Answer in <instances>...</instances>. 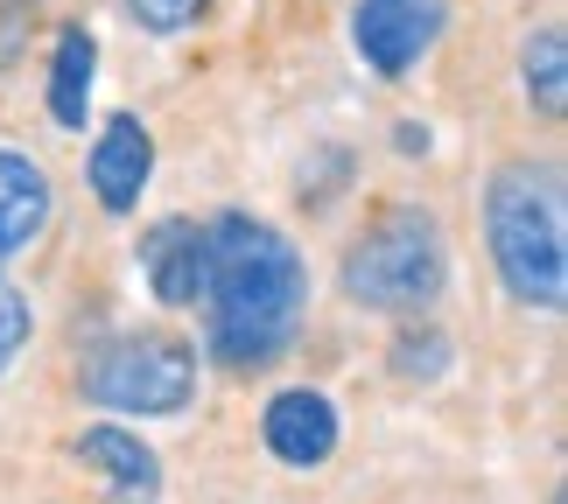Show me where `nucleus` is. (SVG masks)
Segmentation results:
<instances>
[{
  "mask_svg": "<svg viewBox=\"0 0 568 504\" xmlns=\"http://www.w3.org/2000/svg\"><path fill=\"white\" fill-rule=\"evenodd\" d=\"M449 358H456V343L435 330V322H422V330H407L393 343V371H400V379H443Z\"/></svg>",
  "mask_w": 568,
  "mask_h": 504,
  "instance_id": "obj_13",
  "label": "nucleus"
},
{
  "mask_svg": "<svg viewBox=\"0 0 568 504\" xmlns=\"http://www.w3.org/2000/svg\"><path fill=\"white\" fill-rule=\"evenodd\" d=\"M485 246L519 309L561 316L568 301V204L555 162H498L485 183Z\"/></svg>",
  "mask_w": 568,
  "mask_h": 504,
  "instance_id": "obj_2",
  "label": "nucleus"
},
{
  "mask_svg": "<svg viewBox=\"0 0 568 504\" xmlns=\"http://www.w3.org/2000/svg\"><path fill=\"white\" fill-rule=\"evenodd\" d=\"M50 210H57L50 168L36 155H21V147H0V267H14L50 232Z\"/></svg>",
  "mask_w": 568,
  "mask_h": 504,
  "instance_id": "obj_10",
  "label": "nucleus"
},
{
  "mask_svg": "<svg viewBox=\"0 0 568 504\" xmlns=\"http://www.w3.org/2000/svg\"><path fill=\"white\" fill-rule=\"evenodd\" d=\"M204 267H211V232L196 217H162L141 232V274L162 309H190L204 295Z\"/></svg>",
  "mask_w": 568,
  "mask_h": 504,
  "instance_id": "obj_9",
  "label": "nucleus"
},
{
  "mask_svg": "<svg viewBox=\"0 0 568 504\" xmlns=\"http://www.w3.org/2000/svg\"><path fill=\"white\" fill-rule=\"evenodd\" d=\"M78 400L105 413H141V421L183 413L196 407V350L169 330H120L84 350Z\"/></svg>",
  "mask_w": 568,
  "mask_h": 504,
  "instance_id": "obj_4",
  "label": "nucleus"
},
{
  "mask_svg": "<svg viewBox=\"0 0 568 504\" xmlns=\"http://www.w3.org/2000/svg\"><path fill=\"white\" fill-rule=\"evenodd\" d=\"M78 463L99 476V497L105 504H162V455L141 442L134 428H84L78 434Z\"/></svg>",
  "mask_w": 568,
  "mask_h": 504,
  "instance_id": "obj_8",
  "label": "nucleus"
},
{
  "mask_svg": "<svg viewBox=\"0 0 568 504\" xmlns=\"http://www.w3.org/2000/svg\"><path fill=\"white\" fill-rule=\"evenodd\" d=\"M29 337H36V301L21 288H0V371L29 350Z\"/></svg>",
  "mask_w": 568,
  "mask_h": 504,
  "instance_id": "obj_15",
  "label": "nucleus"
},
{
  "mask_svg": "<svg viewBox=\"0 0 568 504\" xmlns=\"http://www.w3.org/2000/svg\"><path fill=\"white\" fill-rule=\"evenodd\" d=\"M260 442H267V455L288 463V470H323L337 455V407H331V392H316V385L274 392L267 413H260Z\"/></svg>",
  "mask_w": 568,
  "mask_h": 504,
  "instance_id": "obj_6",
  "label": "nucleus"
},
{
  "mask_svg": "<svg viewBox=\"0 0 568 504\" xmlns=\"http://www.w3.org/2000/svg\"><path fill=\"white\" fill-rule=\"evenodd\" d=\"M126 14H134L148 35H190L196 21L211 14V0H126Z\"/></svg>",
  "mask_w": 568,
  "mask_h": 504,
  "instance_id": "obj_14",
  "label": "nucleus"
},
{
  "mask_svg": "<svg viewBox=\"0 0 568 504\" xmlns=\"http://www.w3.org/2000/svg\"><path fill=\"white\" fill-rule=\"evenodd\" d=\"M148 175H155V134H148V126H141L134 113H113V120L99 126L92 155H84V183H92L99 210L126 217V210L141 204Z\"/></svg>",
  "mask_w": 568,
  "mask_h": 504,
  "instance_id": "obj_7",
  "label": "nucleus"
},
{
  "mask_svg": "<svg viewBox=\"0 0 568 504\" xmlns=\"http://www.w3.org/2000/svg\"><path fill=\"white\" fill-rule=\"evenodd\" d=\"M443 288H449V238H443V217L422 210V204L379 210L352 238V253H344V295L358 309L422 316L443 301Z\"/></svg>",
  "mask_w": 568,
  "mask_h": 504,
  "instance_id": "obj_3",
  "label": "nucleus"
},
{
  "mask_svg": "<svg viewBox=\"0 0 568 504\" xmlns=\"http://www.w3.org/2000/svg\"><path fill=\"white\" fill-rule=\"evenodd\" d=\"M519 84H527V105L540 120L568 113V35H561V21H540L519 42Z\"/></svg>",
  "mask_w": 568,
  "mask_h": 504,
  "instance_id": "obj_12",
  "label": "nucleus"
},
{
  "mask_svg": "<svg viewBox=\"0 0 568 504\" xmlns=\"http://www.w3.org/2000/svg\"><path fill=\"white\" fill-rule=\"evenodd\" d=\"M400 155H428V126H400Z\"/></svg>",
  "mask_w": 568,
  "mask_h": 504,
  "instance_id": "obj_16",
  "label": "nucleus"
},
{
  "mask_svg": "<svg viewBox=\"0 0 568 504\" xmlns=\"http://www.w3.org/2000/svg\"><path fill=\"white\" fill-rule=\"evenodd\" d=\"M92 78H99V42L92 29H63L57 50H50V120L57 126H84V113H92Z\"/></svg>",
  "mask_w": 568,
  "mask_h": 504,
  "instance_id": "obj_11",
  "label": "nucleus"
},
{
  "mask_svg": "<svg viewBox=\"0 0 568 504\" xmlns=\"http://www.w3.org/2000/svg\"><path fill=\"white\" fill-rule=\"evenodd\" d=\"M211 267H204V337L225 371H267L302 337L310 316V267L295 238L267 217L225 210L211 217Z\"/></svg>",
  "mask_w": 568,
  "mask_h": 504,
  "instance_id": "obj_1",
  "label": "nucleus"
},
{
  "mask_svg": "<svg viewBox=\"0 0 568 504\" xmlns=\"http://www.w3.org/2000/svg\"><path fill=\"white\" fill-rule=\"evenodd\" d=\"M449 29V0H358L352 8V50L379 78H407Z\"/></svg>",
  "mask_w": 568,
  "mask_h": 504,
  "instance_id": "obj_5",
  "label": "nucleus"
}]
</instances>
